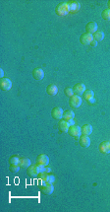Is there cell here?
Returning a JSON list of instances; mask_svg holds the SVG:
<instances>
[{
	"label": "cell",
	"instance_id": "10",
	"mask_svg": "<svg viewBox=\"0 0 110 212\" xmlns=\"http://www.w3.org/2000/svg\"><path fill=\"white\" fill-rule=\"evenodd\" d=\"M27 172H28V175H29L30 177H37L38 176V174L40 172H39V169L37 168V165H31V166L28 168V170H27Z\"/></svg>",
	"mask_w": 110,
	"mask_h": 212
},
{
	"label": "cell",
	"instance_id": "22",
	"mask_svg": "<svg viewBox=\"0 0 110 212\" xmlns=\"http://www.w3.org/2000/svg\"><path fill=\"white\" fill-rule=\"evenodd\" d=\"M75 113L72 109H67V111L64 112L63 113V117H64L65 120H69V119H74Z\"/></svg>",
	"mask_w": 110,
	"mask_h": 212
},
{
	"label": "cell",
	"instance_id": "23",
	"mask_svg": "<svg viewBox=\"0 0 110 212\" xmlns=\"http://www.w3.org/2000/svg\"><path fill=\"white\" fill-rule=\"evenodd\" d=\"M43 182H45V183H51V184H53L54 183V182H55V177L53 176V175H48L47 174L46 176H45V178L42 180Z\"/></svg>",
	"mask_w": 110,
	"mask_h": 212
},
{
	"label": "cell",
	"instance_id": "20",
	"mask_svg": "<svg viewBox=\"0 0 110 212\" xmlns=\"http://www.w3.org/2000/svg\"><path fill=\"white\" fill-rule=\"evenodd\" d=\"M92 37H93V40L96 41L97 42H101V41H103V39H104V33L101 32V31H96V32L92 35Z\"/></svg>",
	"mask_w": 110,
	"mask_h": 212
},
{
	"label": "cell",
	"instance_id": "19",
	"mask_svg": "<svg viewBox=\"0 0 110 212\" xmlns=\"http://www.w3.org/2000/svg\"><path fill=\"white\" fill-rule=\"evenodd\" d=\"M46 93L50 96H55L58 93V88L56 85L50 84L46 87Z\"/></svg>",
	"mask_w": 110,
	"mask_h": 212
},
{
	"label": "cell",
	"instance_id": "31",
	"mask_svg": "<svg viewBox=\"0 0 110 212\" xmlns=\"http://www.w3.org/2000/svg\"><path fill=\"white\" fill-rule=\"evenodd\" d=\"M3 74H4L3 70H2V69H0V76H1V78H3Z\"/></svg>",
	"mask_w": 110,
	"mask_h": 212
},
{
	"label": "cell",
	"instance_id": "28",
	"mask_svg": "<svg viewBox=\"0 0 110 212\" xmlns=\"http://www.w3.org/2000/svg\"><path fill=\"white\" fill-rule=\"evenodd\" d=\"M89 45L94 48V46H96V45H97V42H96V41H94V40H92V42H90Z\"/></svg>",
	"mask_w": 110,
	"mask_h": 212
},
{
	"label": "cell",
	"instance_id": "9",
	"mask_svg": "<svg viewBox=\"0 0 110 212\" xmlns=\"http://www.w3.org/2000/svg\"><path fill=\"white\" fill-rule=\"evenodd\" d=\"M79 141H80V145L84 148H88L90 145V138L89 135H81L79 137Z\"/></svg>",
	"mask_w": 110,
	"mask_h": 212
},
{
	"label": "cell",
	"instance_id": "4",
	"mask_svg": "<svg viewBox=\"0 0 110 212\" xmlns=\"http://www.w3.org/2000/svg\"><path fill=\"white\" fill-rule=\"evenodd\" d=\"M12 88V81L8 78H1L0 79V89L2 91H9Z\"/></svg>",
	"mask_w": 110,
	"mask_h": 212
},
{
	"label": "cell",
	"instance_id": "14",
	"mask_svg": "<svg viewBox=\"0 0 110 212\" xmlns=\"http://www.w3.org/2000/svg\"><path fill=\"white\" fill-rule=\"evenodd\" d=\"M99 151L103 154H109L110 153V142L103 141L99 144Z\"/></svg>",
	"mask_w": 110,
	"mask_h": 212
},
{
	"label": "cell",
	"instance_id": "26",
	"mask_svg": "<svg viewBox=\"0 0 110 212\" xmlns=\"http://www.w3.org/2000/svg\"><path fill=\"white\" fill-rule=\"evenodd\" d=\"M9 163H10V164H14V165H19L20 159L18 158L17 156H12L11 158L9 159Z\"/></svg>",
	"mask_w": 110,
	"mask_h": 212
},
{
	"label": "cell",
	"instance_id": "27",
	"mask_svg": "<svg viewBox=\"0 0 110 212\" xmlns=\"http://www.w3.org/2000/svg\"><path fill=\"white\" fill-rule=\"evenodd\" d=\"M65 94L68 97H72L74 95V91H73V88H70V87H67L65 90H64Z\"/></svg>",
	"mask_w": 110,
	"mask_h": 212
},
{
	"label": "cell",
	"instance_id": "15",
	"mask_svg": "<svg viewBox=\"0 0 110 212\" xmlns=\"http://www.w3.org/2000/svg\"><path fill=\"white\" fill-rule=\"evenodd\" d=\"M58 127H59V129H60V131H62V132H68L70 125L68 123V121L63 119H60V121H59Z\"/></svg>",
	"mask_w": 110,
	"mask_h": 212
},
{
	"label": "cell",
	"instance_id": "11",
	"mask_svg": "<svg viewBox=\"0 0 110 212\" xmlns=\"http://www.w3.org/2000/svg\"><path fill=\"white\" fill-rule=\"evenodd\" d=\"M33 77L35 80H41L44 77V72H43V70L41 68L37 67L33 70Z\"/></svg>",
	"mask_w": 110,
	"mask_h": 212
},
{
	"label": "cell",
	"instance_id": "18",
	"mask_svg": "<svg viewBox=\"0 0 110 212\" xmlns=\"http://www.w3.org/2000/svg\"><path fill=\"white\" fill-rule=\"evenodd\" d=\"M81 131H82V134L89 135V134H92V126L89 123H86L81 127Z\"/></svg>",
	"mask_w": 110,
	"mask_h": 212
},
{
	"label": "cell",
	"instance_id": "25",
	"mask_svg": "<svg viewBox=\"0 0 110 212\" xmlns=\"http://www.w3.org/2000/svg\"><path fill=\"white\" fill-rule=\"evenodd\" d=\"M20 167L19 165H14V164H10V167H9V170L12 173H18L20 171Z\"/></svg>",
	"mask_w": 110,
	"mask_h": 212
},
{
	"label": "cell",
	"instance_id": "2",
	"mask_svg": "<svg viewBox=\"0 0 110 212\" xmlns=\"http://www.w3.org/2000/svg\"><path fill=\"white\" fill-rule=\"evenodd\" d=\"M82 98L81 96H78V95H73L72 97H70V100H69V105L70 107L75 108V109H78L80 108V106L82 105Z\"/></svg>",
	"mask_w": 110,
	"mask_h": 212
},
{
	"label": "cell",
	"instance_id": "16",
	"mask_svg": "<svg viewBox=\"0 0 110 212\" xmlns=\"http://www.w3.org/2000/svg\"><path fill=\"white\" fill-rule=\"evenodd\" d=\"M37 162L40 165H43V166H46V165H48L49 163V158H48V156L45 154H39L37 158Z\"/></svg>",
	"mask_w": 110,
	"mask_h": 212
},
{
	"label": "cell",
	"instance_id": "1",
	"mask_svg": "<svg viewBox=\"0 0 110 212\" xmlns=\"http://www.w3.org/2000/svg\"><path fill=\"white\" fill-rule=\"evenodd\" d=\"M55 12H56L58 16H66V15L70 12L68 3L67 2L59 3V4L56 6V8H55Z\"/></svg>",
	"mask_w": 110,
	"mask_h": 212
},
{
	"label": "cell",
	"instance_id": "12",
	"mask_svg": "<svg viewBox=\"0 0 110 212\" xmlns=\"http://www.w3.org/2000/svg\"><path fill=\"white\" fill-rule=\"evenodd\" d=\"M86 33L93 35L97 31V24L95 22H89L88 24L86 25Z\"/></svg>",
	"mask_w": 110,
	"mask_h": 212
},
{
	"label": "cell",
	"instance_id": "7",
	"mask_svg": "<svg viewBox=\"0 0 110 212\" xmlns=\"http://www.w3.org/2000/svg\"><path fill=\"white\" fill-rule=\"evenodd\" d=\"M73 91H74L75 95L81 96L86 91V86H85V84H82V83H78L73 87Z\"/></svg>",
	"mask_w": 110,
	"mask_h": 212
},
{
	"label": "cell",
	"instance_id": "24",
	"mask_svg": "<svg viewBox=\"0 0 110 212\" xmlns=\"http://www.w3.org/2000/svg\"><path fill=\"white\" fill-rule=\"evenodd\" d=\"M101 17L103 18L104 20H110V9H105L102 11Z\"/></svg>",
	"mask_w": 110,
	"mask_h": 212
},
{
	"label": "cell",
	"instance_id": "29",
	"mask_svg": "<svg viewBox=\"0 0 110 212\" xmlns=\"http://www.w3.org/2000/svg\"><path fill=\"white\" fill-rule=\"evenodd\" d=\"M67 121H68V123H69L70 126H72V125H74V124H75L74 119H69V120H67Z\"/></svg>",
	"mask_w": 110,
	"mask_h": 212
},
{
	"label": "cell",
	"instance_id": "17",
	"mask_svg": "<svg viewBox=\"0 0 110 212\" xmlns=\"http://www.w3.org/2000/svg\"><path fill=\"white\" fill-rule=\"evenodd\" d=\"M68 3V6H69V10L70 12H77V11L80 10L81 8V4L77 1H71V2H67Z\"/></svg>",
	"mask_w": 110,
	"mask_h": 212
},
{
	"label": "cell",
	"instance_id": "6",
	"mask_svg": "<svg viewBox=\"0 0 110 212\" xmlns=\"http://www.w3.org/2000/svg\"><path fill=\"white\" fill-rule=\"evenodd\" d=\"M93 40V37L92 34H89V33H85L82 34L81 38H80V42L82 45H89L90 42H92V41Z\"/></svg>",
	"mask_w": 110,
	"mask_h": 212
},
{
	"label": "cell",
	"instance_id": "13",
	"mask_svg": "<svg viewBox=\"0 0 110 212\" xmlns=\"http://www.w3.org/2000/svg\"><path fill=\"white\" fill-rule=\"evenodd\" d=\"M82 97L89 103H93L94 102V94L92 90H86L85 93L82 94Z\"/></svg>",
	"mask_w": 110,
	"mask_h": 212
},
{
	"label": "cell",
	"instance_id": "30",
	"mask_svg": "<svg viewBox=\"0 0 110 212\" xmlns=\"http://www.w3.org/2000/svg\"><path fill=\"white\" fill-rule=\"evenodd\" d=\"M45 172H46V173H50V172H51V168H50V167H46V168H45Z\"/></svg>",
	"mask_w": 110,
	"mask_h": 212
},
{
	"label": "cell",
	"instance_id": "32",
	"mask_svg": "<svg viewBox=\"0 0 110 212\" xmlns=\"http://www.w3.org/2000/svg\"><path fill=\"white\" fill-rule=\"evenodd\" d=\"M107 5H108V9H110V0L107 2Z\"/></svg>",
	"mask_w": 110,
	"mask_h": 212
},
{
	"label": "cell",
	"instance_id": "5",
	"mask_svg": "<svg viewBox=\"0 0 110 212\" xmlns=\"http://www.w3.org/2000/svg\"><path fill=\"white\" fill-rule=\"evenodd\" d=\"M68 133L70 134V136L72 137H75V138H79V137L81 136V128L80 126H78V125H72V126L69 127V130H68Z\"/></svg>",
	"mask_w": 110,
	"mask_h": 212
},
{
	"label": "cell",
	"instance_id": "21",
	"mask_svg": "<svg viewBox=\"0 0 110 212\" xmlns=\"http://www.w3.org/2000/svg\"><path fill=\"white\" fill-rule=\"evenodd\" d=\"M31 165V160L29 158H22L20 159V163H19V166L21 168H29Z\"/></svg>",
	"mask_w": 110,
	"mask_h": 212
},
{
	"label": "cell",
	"instance_id": "8",
	"mask_svg": "<svg viewBox=\"0 0 110 212\" xmlns=\"http://www.w3.org/2000/svg\"><path fill=\"white\" fill-rule=\"evenodd\" d=\"M63 113H64V112H63V109L61 108L55 107V108H53L52 112H51V116H52L54 119H62Z\"/></svg>",
	"mask_w": 110,
	"mask_h": 212
},
{
	"label": "cell",
	"instance_id": "3",
	"mask_svg": "<svg viewBox=\"0 0 110 212\" xmlns=\"http://www.w3.org/2000/svg\"><path fill=\"white\" fill-rule=\"evenodd\" d=\"M54 190V187L52 186L51 183H47L45 182L41 183V187H40V191L42 192L43 194H46V195H49L53 192Z\"/></svg>",
	"mask_w": 110,
	"mask_h": 212
}]
</instances>
